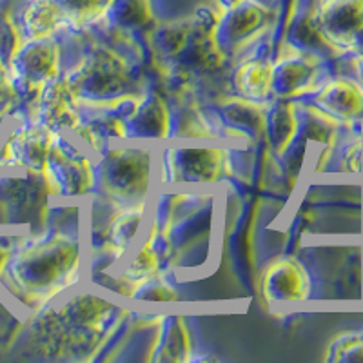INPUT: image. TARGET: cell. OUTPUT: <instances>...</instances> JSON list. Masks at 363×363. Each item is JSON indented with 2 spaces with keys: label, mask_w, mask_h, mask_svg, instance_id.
I'll return each mask as SVG.
<instances>
[{
  "label": "cell",
  "mask_w": 363,
  "mask_h": 363,
  "mask_svg": "<svg viewBox=\"0 0 363 363\" xmlns=\"http://www.w3.org/2000/svg\"><path fill=\"white\" fill-rule=\"evenodd\" d=\"M313 17L336 53L363 57V0H318Z\"/></svg>",
  "instance_id": "277c9868"
},
{
  "label": "cell",
  "mask_w": 363,
  "mask_h": 363,
  "mask_svg": "<svg viewBox=\"0 0 363 363\" xmlns=\"http://www.w3.org/2000/svg\"><path fill=\"white\" fill-rule=\"evenodd\" d=\"M157 269H158V252L157 249H155V235H151L147 238V242H145L144 245H140L138 251L135 252V256L129 260L124 277H128V280L135 285L136 281L153 277L155 272H157Z\"/></svg>",
  "instance_id": "44dd1931"
},
{
  "label": "cell",
  "mask_w": 363,
  "mask_h": 363,
  "mask_svg": "<svg viewBox=\"0 0 363 363\" xmlns=\"http://www.w3.org/2000/svg\"><path fill=\"white\" fill-rule=\"evenodd\" d=\"M13 87L40 93L42 87L58 77V45L51 37L26 38L8 62Z\"/></svg>",
  "instance_id": "8992f818"
},
{
  "label": "cell",
  "mask_w": 363,
  "mask_h": 363,
  "mask_svg": "<svg viewBox=\"0 0 363 363\" xmlns=\"http://www.w3.org/2000/svg\"><path fill=\"white\" fill-rule=\"evenodd\" d=\"M267 18V8L260 4V0H242L231 9H225L220 15L213 38H229L231 42H240V38L251 37L258 28H262Z\"/></svg>",
  "instance_id": "4fadbf2b"
},
{
  "label": "cell",
  "mask_w": 363,
  "mask_h": 363,
  "mask_svg": "<svg viewBox=\"0 0 363 363\" xmlns=\"http://www.w3.org/2000/svg\"><path fill=\"white\" fill-rule=\"evenodd\" d=\"M189 336H187L186 323L182 320H169L165 322V327L160 330L155 349L162 352L157 356L158 359H186L189 349ZM153 349V351H155Z\"/></svg>",
  "instance_id": "ac0fdd59"
},
{
  "label": "cell",
  "mask_w": 363,
  "mask_h": 363,
  "mask_svg": "<svg viewBox=\"0 0 363 363\" xmlns=\"http://www.w3.org/2000/svg\"><path fill=\"white\" fill-rule=\"evenodd\" d=\"M153 153L147 147L109 149L95 165V184L109 199L120 203H145Z\"/></svg>",
  "instance_id": "7a4b0ae2"
},
{
  "label": "cell",
  "mask_w": 363,
  "mask_h": 363,
  "mask_svg": "<svg viewBox=\"0 0 363 363\" xmlns=\"http://www.w3.org/2000/svg\"><path fill=\"white\" fill-rule=\"evenodd\" d=\"M311 293V281L306 269L296 260H278L269 265L264 277V294L271 301L306 300Z\"/></svg>",
  "instance_id": "7c38bea8"
},
{
  "label": "cell",
  "mask_w": 363,
  "mask_h": 363,
  "mask_svg": "<svg viewBox=\"0 0 363 363\" xmlns=\"http://www.w3.org/2000/svg\"><path fill=\"white\" fill-rule=\"evenodd\" d=\"M77 99L62 80H51L40 89L37 96L35 122L53 133L77 131L82 120L74 113Z\"/></svg>",
  "instance_id": "8fae6325"
},
{
  "label": "cell",
  "mask_w": 363,
  "mask_h": 363,
  "mask_svg": "<svg viewBox=\"0 0 363 363\" xmlns=\"http://www.w3.org/2000/svg\"><path fill=\"white\" fill-rule=\"evenodd\" d=\"M133 298H140V300H151V301H177L178 294L177 291L171 287L169 284H165L160 277L153 274V277L144 278V280L136 281L131 287Z\"/></svg>",
  "instance_id": "603a6c76"
},
{
  "label": "cell",
  "mask_w": 363,
  "mask_h": 363,
  "mask_svg": "<svg viewBox=\"0 0 363 363\" xmlns=\"http://www.w3.org/2000/svg\"><path fill=\"white\" fill-rule=\"evenodd\" d=\"M104 17L120 28H138L151 18L149 0H113Z\"/></svg>",
  "instance_id": "ffe728a7"
},
{
  "label": "cell",
  "mask_w": 363,
  "mask_h": 363,
  "mask_svg": "<svg viewBox=\"0 0 363 363\" xmlns=\"http://www.w3.org/2000/svg\"><path fill=\"white\" fill-rule=\"evenodd\" d=\"M316 55H294L287 57L272 67L271 91L278 96L311 95L322 84L318 82L322 77V64Z\"/></svg>",
  "instance_id": "30bf717a"
},
{
  "label": "cell",
  "mask_w": 363,
  "mask_h": 363,
  "mask_svg": "<svg viewBox=\"0 0 363 363\" xmlns=\"http://www.w3.org/2000/svg\"><path fill=\"white\" fill-rule=\"evenodd\" d=\"M327 362H363V330L338 336L327 349Z\"/></svg>",
  "instance_id": "7402d4cb"
},
{
  "label": "cell",
  "mask_w": 363,
  "mask_h": 363,
  "mask_svg": "<svg viewBox=\"0 0 363 363\" xmlns=\"http://www.w3.org/2000/svg\"><path fill=\"white\" fill-rule=\"evenodd\" d=\"M313 106L342 124L363 122V86L354 79H335L311 93Z\"/></svg>",
  "instance_id": "ba28073f"
},
{
  "label": "cell",
  "mask_w": 363,
  "mask_h": 363,
  "mask_svg": "<svg viewBox=\"0 0 363 363\" xmlns=\"http://www.w3.org/2000/svg\"><path fill=\"white\" fill-rule=\"evenodd\" d=\"M21 42L22 40L18 29L11 24V21L6 15L0 13V60L2 62L6 60V66H8L9 58L15 53Z\"/></svg>",
  "instance_id": "cb8c5ba5"
},
{
  "label": "cell",
  "mask_w": 363,
  "mask_h": 363,
  "mask_svg": "<svg viewBox=\"0 0 363 363\" xmlns=\"http://www.w3.org/2000/svg\"><path fill=\"white\" fill-rule=\"evenodd\" d=\"M51 140H53V131L44 125L37 122L22 125L6 142L2 149V160H6V165L22 167L29 173L42 174L48 153H50Z\"/></svg>",
  "instance_id": "52a82bcc"
},
{
  "label": "cell",
  "mask_w": 363,
  "mask_h": 363,
  "mask_svg": "<svg viewBox=\"0 0 363 363\" xmlns=\"http://www.w3.org/2000/svg\"><path fill=\"white\" fill-rule=\"evenodd\" d=\"M62 15L64 22L71 26H82L104 17L113 0H50Z\"/></svg>",
  "instance_id": "d6986e66"
},
{
  "label": "cell",
  "mask_w": 363,
  "mask_h": 363,
  "mask_svg": "<svg viewBox=\"0 0 363 363\" xmlns=\"http://www.w3.org/2000/svg\"><path fill=\"white\" fill-rule=\"evenodd\" d=\"M128 82L129 71L124 58L106 48H100L89 55L64 79V84L69 87L77 102L82 99L86 102H93L96 99L99 102H104V99H111V102L116 104L113 99L122 93Z\"/></svg>",
  "instance_id": "3957f363"
},
{
  "label": "cell",
  "mask_w": 363,
  "mask_h": 363,
  "mask_svg": "<svg viewBox=\"0 0 363 363\" xmlns=\"http://www.w3.org/2000/svg\"><path fill=\"white\" fill-rule=\"evenodd\" d=\"M79 242L57 233L22 244L9 258L4 274L22 296L33 298L38 306L79 280Z\"/></svg>",
  "instance_id": "6da1fadb"
},
{
  "label": "cell",
  "mask_w": 363,
  "mask_h": 363,
  "mask_svg": "<svg viewBox=\"0 0 363 363\" xmlns=\"http://www.w3.org/2000/svg\"><path fill=\"white\" fill-rule=\"evenodd\" d=\"M13 251L9 247H4V245H0V277L4 274L6 265H8L9 258H11Z\"/></svg>",
  "instance_id": "d4e9b609"
},
{
  "label": "cell",
  "mask_w": 363,
  "mask_h": 363,
  "mask_svg": "<svg viewBox=\"0 0 363 363\" xmlns=\"http://www.w3.org/2000/svg\"><path fill=\"white\" fill-rule=\"evenodd\" d=\"M272 66L265 60L245 62L235 74L236 89L249 99H264L271 91Z\"/></svg>",
  "instance_id": "e0dca14e"
},
{
  "label": "cell",
  "mask_w": 363,
  "mask_h": 363,
  "mask_svg": "<svg viewBox=\"0 0 363 363\" xmlns=\"http://www.w3.org/2000/svg\"><path fill=\"white\" fill-rule=\"evenodd\" d=\"M144 206L145 203H136V206L124 207L109 220V242L113 245L111 249H115L118 255L128 251L129 245L133 244L142 218H144Z\"/></svg>",
  "instance_id": "2e32d148"
},
{
  "label": "cell",
  "mask_w": 363,
  "mask_h": 363,
  "mask_svg": "<svg viewBox=\"0 0 363 363\" xmlns=\"http://www.w3.org/2000/svg\"><path fill=\"white\" fill-rule=\"evenodd\" d=\"M223 153L215 147H177L167 151V180L215 182L222 171Z\"/></svg>",
  "instance_id": "9c48e42d"
},
{
  "label": "cell",
  "mask_w": 363,
  "mask_h": 363,
  "mask_svg": "<svg viewBox=\"0 0 363 363\" xmlns=\"http://www.w3.org/2000/svg\"><path fill=\"white\" fill-rule=\"evenodd\" d=\"M66 24L50 0H31L21 17V38L51 37Z\"/></svg>",
  "instance_id": "9a60e30c"
},
{
  "label": "cell",
  "mask_w": 363,
  "mask_h": 363,
  "mask_svg": "<svg viewBox=\"0 0 363 363\" xmlns=\"http://www.w3.org/2000/svg\"><path fill=\"white\" fill-rule=\"evenodd\" d=\"M169 111L158 96H149L145 102H138L124 122L125 133L136 131V136H155L164 138L169 135Z\"/></svg>",
  "instance_id": "5bb4252c"
},
{
  "label": "cell",
  "mask_w": 363,
  "mask_h": 363,
  "mask_svg": "<svg viewBox=\"0 0 363 363\" xmlns=\"http://www.w3.org/2000/svg\"><path fill=\"white\" fill-rule=\"evenodd\" d=\"M42 174L48 187L62 196H80L95 187V165L82 151L62 138V133H53Z\"/></svg>",
  "instance_id": "5b68a950"
}]
</instances>
